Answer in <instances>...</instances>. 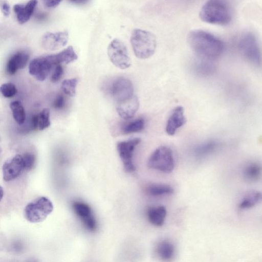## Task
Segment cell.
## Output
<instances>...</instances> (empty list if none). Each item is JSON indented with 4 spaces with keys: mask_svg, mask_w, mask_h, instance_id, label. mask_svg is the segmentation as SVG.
Here are the masks:
<instances>
[{
    "mask_svg": "<svg viewBox=\"0 0 262 262\" xmlns=\"http://www.w3.org/2000/svg\"><path fill=\"white\" fill-rule=\"evenodd\" d=\"M218 147V143L213 140L205 142L197 145L194 149V153L198 158H203L213 153Z\"/></svg>",
    "mask_w": 262,
    "mask_h": 262,
    "instance_id": "cell-23",
    "label": "cell"
},
{
    "mask_svg": "<svg viewBox=\"0 0 262 262\" xmlns=\"http://www.w3.org/2000/svg\"><path fill=\"white\" fill-rule=\"evenodd\" d=\"M64 97L62 95H58L53 102V106L56 109L62 108L64 105Z\"/></svg>",
    "mask_w": 262,
    "mask_h": 262,
    "instance_id": "cell-33",
    "label": "cell"
},
{
    "mask_svg": "<svg viewBox=\"0 0 262 262\" xmlns=\"http://www.w3.org/2000/svg\"><path fill=\"white\" fill-rule=\"evenodd\" d=\"M261 166L256 162L247 164L243 168V176L246 181L253 182L257 181L260 177Z\"/></svg>",
    "mask_w": 262,
    "mask_h": 262,
    "instance_id": "cell-20",
    "label": "cell"
},
{
    "mask_svg": "<svg viewBox=\"0 0 262 262\" xmlns=\"http://www.w3.org/2000/svg\"><path fill=\"white\" fill-rule=\"evenodd\" d=\"M139 107V99L134 95L127 100L117 103L116 110L122 118L127 120L134 117Z\"/></svg>",
    "mask_w": 262,
    "mask_h": 262,
    "instance_id": "cell-15",
    "label": "cell"
},
{
    "mask_svg": "<svg viewBox=\"0 0 262 262\" xmlns=\"http://www.w3.org/2000/svg\"><path fill=\"white\" fill-rule=\"evenodd\" d=\"M37 4V1H30L25 5L16 4L13 6L17 20L20 24H25L29 20Z\"/></svg>",
    "mask_w": 262,
    "mask_h": 262,
    "instance_id": "cell-16",
    "label": "cell"
},
{
    "mask_svg": "<svg viewBox=\"0 0 262 262\" xmlns=\"http://www.w3.org/2000/svg\"><path fill=\"white\" fill-rule=\"evenodd\" d=\"M130 42L135 56L140 59L151 57L156 51V36L147 31L139 29L134 30L130 37Z\"/></svg>",
    "mask_w": 262,
    "mask_h": 262,
    "instance_id": "cell-3",
    "label": "cell"
},
{
    "mask_svg": "<svg viewBox=\"0 0 262 262\" xmlns=\"http://www.w3.org/2000/svg\"><path fill=\"white\" fill-rule=\"evenodd\" d=\"M199 17L205 23L226 25L232 20V11L228 2L221 0H211L203 5L199 13Z\"/></svg>",
    "mask_w": 262,
    "mask_h": 262,
    "instance_id": "cell-2",
    "label": "cell"
},
{
    "mask_svg": "<svg viewBox=\"0 0 262 262\" xmlns=\"http://www.w3.org/2000/svg\"><path fill=\"white\" fill-rule=\"evenodd\" d=\"M140 142V138H135L119 142L117 144V150L124 169L127 172H132L136 170L133 162V151Z\"/></svg>",
    "mask_w": 262,
    "mask_h": 262,
    "instance_id": "cell-8",
    "label": "cell"
},
{
    "mask_svg": "<svg viewBox=\"0 0 262 262\" xmlns=\"http://www.w3.org/2000/svg\"><path fill=\"white\" fill-rule=\"evenodd\" d=\"M145 122L142 118L130 122L123 128V132L128 134L140 132L144 128Z\"/></svg>",
    "mask_w": 262,
    "mask_h": 262,
    "instance_id": "cell-28",
    "label": "cell"
},
{
    "mask_svg": "<svg viewBox=\"0 0 262 262\" xmlns=\"http://www.w3.org/2000/svg\"><path fill=\"white\" fill-rule=\"evenodd\" d=\"M186 121L184 108L181 106L176 107L167 120L165 128L166 133L170 136L173 135Z\"/></svg>",
    "mask_w": 262,
    "mask_h": 262,
    "instance_id": "cell-14",
    "label": "cell"
},
{
    "mask_svg": "<svg viewBox=\"0 0 262 262\" xmlns=\"http://www.w3.org/2000/svg\"><path fill=\"white\" fill-rule=\"evenodd\" d=\"M29 59V54L24 51L17 52L8 60L7 71L10 75L14 74L18 70L24 69Z\"/></svg>",
    "mask_w": 262,
    "mask_h": 262,
    "instance_id": "cell-17",
    "label": "cell"
},
{
    "mask_svg": "<svg viewBox=\"0 0 262 262\" xmlns=\"http://www.w3.org/2000/svg\"><path fill=\"white\" fill-rule=\"evenodd\" d=\"M61 2V1L58 0H47L44 1L43 3L46 7L49 8H53L58 6Z\"/></svg>",
    "mask_w": 262,
    "mask_h": 262,
    "instance_id": "cell-35",
    "label": "cell"
},
{
    "mask_svg": "<svg viewBox=\"0 0 262 262\" xmlns=\"http://www.w3.org/2000/svg\"><path fill=\"white\" fill-rule=\"evenodd\" d=\"M166 214V209L163 206L151 207L147 211V217L149 221L156 226H161L163 225Z\"/></svg>",
    "mask_w": 262,
    "mask_h": 262,
    "instance_id": "cell-19",
    "label": "cell"
},
{
    "mask_svg": "<svg viewBox=\"0 0 262 262\" xmlns=\"http://www.w3.org/2000/svg\"><path fill=\"white\" fill-rule=\"evenodd\" d=\"M1 151H2V149H1V148L0 147V155H1Z\"/></svg>",
    "mask_w": 262,
    "mask_h": 262,
    "instance_id": "cell-38",
    "label": "cell"
},
{
    "mask_svg": "<svg viewBox=\"0 0 262 262\" xmlns=\"http://www.w3.org/2000/svg\"><path fill=\"white\" fill-rule=\"evenodd\" d=\"M24 169L26 170H31L35 164V158L34 156L30 153H26L22 156Z\"/></svg>",
    "mask_w": 262,
    "mask_h": 262,
    "instance_id": "cell-31",
    "label": "cell"
},
{
    "mask_svg": "<svg viewBox=\"0 0 262 262\" xmlns=\"http://www.w3.org/2000/svg\"><path fill=\"white\" fill-rule=\"evenodd\" d=\"M24 169L22 156L16 155L5 162L2 171L5 181H11L17 178Z\"/></svg>",
    "mask_w": 262,
    "mask_h": 262,
    "instance_id": "cell-13",
    "label": "cell"
},
{
    "mask_svg": "<svg viewBox=\"0 0 262 262\" xmlns=\"http://www.w3.org/2000/svg\"><path fill=\"white\" fill-rule=\"evenodd\" d=\"M146 192L150 195L160 196L171 194L174 190L171 186L164 184H152L146 188Z\"/></svg>",
    "mask_w": 262,
    "mask_h": 262,
    "instance_id": "cell-22",
    "label": "cell"
},
{
    "mask_svg": "<svg viewBox=\"0 0 262 262\" xmlns=\"http://www.w3.org/2000/svg\"><path fill=\"white\" fill-rule=\"evenodd\" d=\"M73 208L86 229L91 231H95L97 229V221L88 204L81 202H74Z\"/></svg>",
    "mask_w": 262,
    "mask_h": 262,
    "instance_id": "cell-12",
    "label": "cell"
},
{
    "mask_svg": "<svg viewBox=\"0 0 262 262\" xmlns=\"http://www.w3.org/2000/svg\"><path fill=\"white\" fill-rule=\"evenodd\" d=\"M188 43L199 58L213 61L223 54L224 42L213 34L202 30H194L189 33Z\"/></svg>",
    "mask_w": 262,
    "mask_h": 262,
    "instance_id": "cell-1",
    "label": "cell"
},
{
    "mask_svg": "<svg viewBox=\"0 0 262 262\" xmlns=\"http://www.w3.org/2000/svg\"><path fill=\"white\" fill-rule=\"evenodd\" d=\"M10 107L15 121L19 125L23 124L26 119V113L21 103L14 101L10 103Z\"/></svg>",
    "mask_w": 262,
    "mask_h": 262,
    "instance_id": "cell-25",
    "label": "cell"
},
{
    "mask_svg": "<svg viewBox=\"0 0 262 262\" xmlns=\"http://www.w3.org/2000/svg\"><path fill=\"white\" fill-rule=\"evenodd\" d=\"M4 195V190L3 188L0 186V201L2 200Z\"/></svg>",
    "mask_w": 262,
    "mask_h": 262,
    "instance_id": "cell-37",
    "label": "cell"
},
{
    "mask_svg": "<svg viewBox=\"0 0 262 262\" xmlns=\"http://www.w3.org/2000/svg\"><path fill=\"white\" fill-rule=\"evenodd\" d=\"M77 83V78L65 79L61 83V89L65 94L70 97H74L76 95Z\"/></svg>",
    "mask_w": 262,
    "mask_h": 262,
    "instance_id": "cell-27",
    "label": "cell"
},
{
    "mask_svg": "<svg viewBox=\"0 0 262 262\" xmlns=\"http://www.w3.org/2000/svg\"><path fill=\"white\" fill-rule=\"evenodd\" d=\"M238 47L242 56L248 62L255 66L260 65L259 47L256 37L252 33H245L241 37Z\"/></svg>",
    "mask_w": 262,
    "mask_h": 262,
    "instance_id": "cell-6",
    "label": "cell"
},
{
    "mask_svg": "<svg viewBox=\"0 0 262 262\" xmlns=\"http://www.w3.org/2000/svg\"><path fill=\"white\" fill-rule=\"evenodd\" d=\"M157 252L161 259L167 261L171 260L173 257L174 253V248L170 242L164 241L158 246Z\"/></svg>",
    "mask_w": 262,
    "mask_h": 262,
    "instance_id": "cell-24",
    "label": "cell"
},
{
    "mask_svg": "<svg viewBox=\"0 0 262 262\" xmlns=\"http://www.w3.org/2000/svg\"><path fill=\"white\" fill-rule=\"evenodd\" d=\"M32 125L34 128H38V120H37V115H35L33 116L32 119Z\"/></svg>",
    "mask_w": 262,
    "mask_h": 262,
    "instance_id": "cell-36",
    "label": "cell"
},
{
    "mask_svg": "<svg viewBox=\"0 0 262 262\" xmlns=\"http://www.w3.org/2000/svg\"><path fill=\"white\" fill-rule=\"evenodd\" d=\"M63 73V70L60 64L56 66L53 73L52 74L51 80L53 82H56L61 78Z\"/></svg>",
    "mask_w": 262,
    "mask_h": 262,
    "instance_id": "cell-32",
    "label": "cell"
},
{
    "mask_svg": "<svg viewBox=\"0 0 262 262\" xmlns=\"http://www.w3.org/2000/svg\"><path fill=\"white\" fill-rule=\"evenodd\" d=\"M37 115L38 128L39 130H43L50 125V110L43 109Z\"/></svg>",
    "mask_w": 262,
    "mask_h": 262,
    "instance_id": "cell-29",
    "label": "cell"
},
{
    "mask_svg": "<svg viewBox=\"0 0 262 262\" xmlns=\"http://www.w3.org/2000/svg\"><path fill=\"white\" fill-rule=\"evenodd\" d=\"M111 92L117 103H119L131 98L134 95L133 85L128 78L119 77L112 83Z\"/></svg>",
    "mask_w": 262,
    "mask_h": 262,
    "instance_id": "cell-9",
    "label": "cell"
},
{
    "mask_svg": "<svg viewBox=\"0 0 262 262\" xmlns=\"http://www.w3.org/2000/svg\"><path fill=\"white\" fill-rule=\"evenodd\" d=\"M0 92L6 98L13 97L17 93L15 85L11 82L5 83L0 86Z\"/></svg>",
    "mask_w": 262,
    "mask_h": 262,
    "instance_id": "cell-30",
    "label": "cell"
},
{
    "mask_svg": "<svg viewBox=\"0 0 262 262\" xmlns=\"http://www.w3.org/2000/svg\"><path fill=\"white\" fill-rule=\"evenodd\" d=\"M107 55L111 61L117 68L125 69L131 66V59L125 45L118 39L113 40L107 48Z\"/></svg>",
    "mask_w": 262,
    "mask_h": 262,
    "instance_id": "cell-7",
    "label": "cell"
},
{
    "mask_svg": "<svg viewBox=\"0 0 262 262\" xmlns=\"http://www.w3.org/2000/svg\"><path fill=\"white\" fill-rule=\"evenodd\" d=\"M69 39L67 32H47L41 39V45L46 50L55 51L64 47Z\"/></svg>",
    "mask_w": 262,
    "mask_h": 262,
    "instance_id": "cell-11",
    "label": "cell"
},
{
    "mask_svg": "<svg viewBox=\"0 0 262 262\" xmlns=\"http://www.w3.org/2000/svg\"><path fill=\"white\" fill-rule=\"evenodd\" d=\"M53 205L47 198L41 196L28 203L24 209V216L33 223L44 221L52 212Z\"/></svg>",
    "mask_w": 262,
    "mask_h": 262,
    "instance_id": "cell-5",
    "label": "cell"
},
{
    "mask_svg": "<svg viewBox=\"0 0 262 262\" xmlns=\"http://www.w3.org/2000/svg\"><path fill=\"white\" fill-rule=\"evenodd\" d=\"M53 66L48 56L36 58L30 62L29 72L36 79L42 81L48 77Z\"/></svg>",
    "mask_w": 262,
    "mask_h": 262,
    "instance_id": "cell-10",
    "label": "cell"
},
{
    "mask_svg": "<svg viewBox=\"0 0 262 262\" xmlns=\"http://www.w3.org/2000/svg\"><path fill=\"white\" fill-rule=\"evenodd\" d=\"M196 70L203 75L211 74L215 70V65L213 61L205 60L199 58L195 65Z\"/></svg>",
    "mask_w": 262,
    "mask_h": 262,
    "instance_id": "cell-26",
    "label": "cell"
},
{
    "mask_svg": "<svg viewBox=\"0 0 262 262\" xmlns=\"http://www.w3.org/2000/svg\"><path fill=\"white\" fill-rule=\"evenodd\" d=\"M1 8L3 15L6 17L8 16L10 13V7L9 4L5 1H2L1 3Z\"/></svg>",
    "mask_w": 262,
    "mask_h": 262,
    "instance_id": "cell-34",
    "label": "cell"
},
{
    "mask_svg": "<svg viewBox=\"0 0 262 262\" xmlns=\"http://www.w3.org/2000/svg\"><path fill=\"white\" fill-rule=\"evenodd\" d=\"M262 199L260 192L258 191H250L247 192L239 204V207L242 209H249L259 203Z\"/></svg>",
    "mask_w": 262,
    "mask_h": 262,
    "instance_id": "cell-21",
    "label": "cell"
},
{
    "mask_svg": "<svg viewBox=\"0 0 262 262\" xmlns=\"http://www.w3.org/2000/svg\"><path fill=\"white\" fill-rule=\"evenodd\" d=\"M48 58L53 66L60 63L68 64L76 60L78 58L72 46H69L60 52L48 56Z\"/></svg>",
    "mask_w": 262,
    "mask_h": 262,
    "instance_id": "cell-18",
    "label": "cell"
},
{
    "mask_svg": "<svg viewBox=\"0 0 262 262\" xmlns=\"http://www.w3.org/2000/svg\"><path fill=\"white\" fill-rule=\"evenodd\" d=\"M147 165L150 169L163 173L171 172L175 166L172 150L166 146L158 147L149 157Z\"/></svg>",
    "mask_w": 262,
    "mask_h": 262,
    "instance_id": "cell-4",
    "label": "cell"
}]
</instances>
